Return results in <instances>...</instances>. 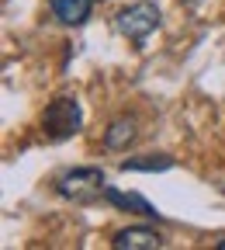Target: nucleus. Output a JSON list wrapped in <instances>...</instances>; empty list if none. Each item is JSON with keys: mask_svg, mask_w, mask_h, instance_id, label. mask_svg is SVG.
I'll return each mask as SVG.
<instances>
[{"mask_svg": "<svg viewBox=\"0 0 225 250\" xmlns=\"http://www.w3.org/2000/svg\"><path fill=\"white\" fill-rule=\"evenodd\" d=\"M56 188H59L62 198H73V202H94V198H101L108 191L104 188V170H97V167H83V170L62 174L56 181Z\"/></svg>", "mask_w": 225, "mask_h": 250, "instance_id": "f257e3e1", "label": "nucleus"}, {"mask_svg": "<svg viewBox=\"0 0 225 250\" xmlns=\"http://www.w3.org/2000/svg\"><path fill=\"white\" fill-rule=\"evenodd\" d=\"M114 24H118V31L125 39H146L149 31H156L159 28V7L156 4H149V0H139V4H132V7H125L118 18H114Z\"/></svg>", "mask_w": 225, "mask_h": 250, "instance_id": "f03ea898", "label": "nucleus"}, {"mask_svg": "<svg viewBox=\"0 0 225 250\" xmlns=\"http://www.w3.org/2000/svg\"><path fill=\"white\" fill-rule=\"evenodd\" d=\"M42 129H45V136H52V139L73 136V132L80 129V104H76L73 98H56V101L45 108V115H42Z\"/></svg>", "mask_w": 225, "mask_h": 250, "instance_id": "7ed1b4c3", "label": "nucleus"}, {"mask_svg": "<svg viewBox=\"0 0 225 250\" xmlns=\"http://www.w3.org/2000/svg\"><path fill=\"white\" fill-rule=\"evenodd\" d=\"M111 243L118 250H159L163 247V236H159L156 229H149V226H128V229L114 233Z\"/></svg>", "mask_w": 225, "mask_h": 250, "instance_id": "20e7f679", "label": "nucleus"}, {"mask_svg": "<svg viewBox=\"0 0 225 250\" xmlns=\"http://www.w3.org/2000/svg\"><path fill=\"white\" fill-rule=\"evenodd\" d=\"M104 198H108L111 205H118V208H132V212H139V215H146V219H156V215H159V212H156L142 195H135V191H118V188H108Z\"/></svg>", "mask_w": 225, "mask_h": 250, "instance_id": "39448f33", "label": "nucleus"}, {"mask_svg": "<svg viewBox=\"0 0 225 250\" xmlns=\"http://www.w3.org/2000/svg\"><path fill=\"white\" fill-rule=\"evenodd\" d=\"M90 4L94 0H52V14L62 24H83L90 18Z\"/></svg>", "mask_w": 225, "mask_h": 250, "instance_id": "423d86ee", "label": "nucleus"}, {"mask_svg": "<svg viewBox=\"0 0 225 250\" xmlns=\"http://www.w3.org/2000/svg\"><path fill=\"white\" fill-rule=\"evenodd\" d=\"M132 139H135V118H114L108 136H104V146L108 149H125Z\"/></svg>", "mask_w": 225, "mask_h": 250, "instance_id": "0eeeda50", "label": "nucleus"}, {"mask_svg": "<svg viewBox=\"0 0 225 250\" xmlns=\"http://www.w3.org/2000/svg\"><path fill=\"white\" fill-rule=\"evenodd\" d=\"M170 167H173V156H163V153H146V156L121 160V170H170Z\"/></svg>", "mask_w": 225, "mask_h": 250, "instance_id": "6e6552de", "label": "nucleus"}, {"mask_svg": "<svg viewBox=\"0 0 225 250\" xmlns=\"http://www.w3.org/2000/svg\"><path fill=\"white\" fill-rule=\"evenodd\" d=\"M218 250H225V243H218Z\"/></svg>", "mask_w": 225, "mask_h": 250, "instance_id": "1a4fd4ad", "label": "nucleus"}]
</instances>
